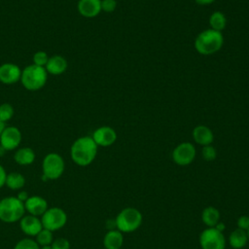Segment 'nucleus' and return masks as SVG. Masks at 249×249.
Masks as SVG:
<instances>
[{"label": "nucleus", "instance_id": "1", "mask_svg": "<svg viewBox=\"0 0 249 249\" xmlns=\"http://www.w3.org/2000/svg\"><path fill=\"white\" fill-rule=\"evenodd\" d=\"M97 149L98 146L91 136H81L72 143L70 156L77 165L88 166L95 160Z\"/></svg>", "mask_w": 249, "mask_h": 249}, {"label": "nucleus", "instance_id": "2", "mask_svg": "<svg viewBox=\"0 0 249 249\" xmlns=\"http://www.w3.org/2000/svg\"><path fill=\"white\" fill-rule=\"evenodd\" d=\"M224 44V36L222 32L211 28L205 29L197 34L195 39V49L202 55H210L219 52Z\"/></svg>", "mask_w": 249, "mask_h": 249}, {"label": "nucleus", "instance_id": "3", "mask_svg": "<svg viewBox=\"0 0 249 249\" xmlns=\"http://www.w3.org/2000/svg\"><path fill=\"white\" fill-rule=\"evenodd\" d=\"M48 80V72L45 67L29 64L21 70L20 83L27 89L36 91L45 87Z\"/></svg>", "mask_w": 249, "mask_h": 249}, {"label": "nucleus", "instance_id": "4", "mask_svg": "<svg viewBox=\"0 0 249 249\" xmlns=\"http://www.w3.org/2000/svg\"><path fill=\"white\" fill-rule=\"evenodd\" d=\"M115 221L116 228L121 232H132L142 225L143 215L135 207H125L118 213Z\"/></svg>", "mask_w": 249, "mask_h": 249}, {"label": "nucleus", "instance_id": "5", "mask_svg": "<svg viewBox=\"0 0 249 249\" xmlns=\"http://www.w3.org/2000/svg\"><path fill=\"white\" fill-rule=\"evenodd\" d=\"M24 203L17 196H6L0 199V221L16 223L24 216Z\"/></svg>", "mask_w": 249, "mask_h": 249}, {"label": "nucleus", "instance_id": "6", "mask_svg": "<svg viewBox=\"0 0 249 249\" xmlns=\"http://www.w3.org/2000/svg\"><path fill=\"white\" fill-rule=\"evenodd\" d=\"M65 162L63 158L57 153L47 154L42 161L43 178L47 180H56L64 172Z\"/></svg>", "mask_w": 249, "mask_h": 249}, {"label": "nucleus", "instance_id": "7", "mask_svg": "<svg viewBox=\"0 0 249 249\" xmlns=\"http://www.w3.org/2000/svg\"><path fill=\"white\" fill-rule=\"evenodd\" d=\"M44 229L55 231L62 229L67 223V214L60 207H49L41 216Z\"/></svg>", "mask_w": 249, "mask_h": 249}, {"label": "nucleus", "instance_id": "8", "mask_svg": "<svg viewBox=\"0 0 249 249\" xmlns=\"http://www.w3.org/2000/svg\"><path fill=\"white\" fill-rule=\"evenodd\" d=\"M226 243L224 233L215 228H206L199 234L201 249H225Z\"/></svg>", "mask_w": 249, "mask_h": 249}, {"label": "nucleus", "instance_id": "9", "mask_svg": "<svg viewBox=\"0 0 249 249\" xmlns=\"http://www.w3.org/2000/svg\"><path fill=\"white\" fill-rule=\"evenodd\" d=\"M196 155V150L191 142H182L178 144L172 151V160L180 166L191 164Z\"/></svg>", "mask_w": 249, "mask_h": 249}, {"label": "nucleus", "instance_id": "10", "mask_svg": "<svg viewBox=\"0 0 249 249\" xmlns=\"http://www.w3.org/2000/svg\"><path fill=\"white\" fill-rule=\"evenodd\" d=\"M21 139V132L17 126L6 125L0 135V145L6 151H13L19 146Z\"/></svg>", "mask_w": 249, "mask_h": 249}, {"label": "nucleus", "instance_id": "11", "mask_svg": "<svg viewBox=\"0 0 249 249\" xmlns=\"http://www.w3.org/2000/svg\"><path fill=\"white\" fill-rule=\"evenodd\" d=\"M91 137L98 147H109L116 142L117 132L113 127L103 125L97 127L93 131Z\"/></svg>", "mask_w": 249, "mask_h": 249}, {"label": "nucleus", "instance_id": "12", "mask_svg": "<svg viewBox=\"0 0 249 249\" xmlns=\"http://www.w3.org/2000/svg\"><path fill=\"white\" fill-rule=\"evenodd\" d=\"M21 69L18 65L6 62L0 65V82L4 85H14L20 81Z\"/></svg>", "mask_w": 249, "mask_h": 249}, {"label": "nucleus", "instance_id": "13", "mask_svg": "<svg viewBox=\"0 0 249 249\" xmlns=\"http://www.w3.org/2000/svg\"><path fill=\"white\" fill-rule=\"evenodd\" d=\"M19 228L21 231L27 236H36L39 231L43 229L41 219L33 215H24L19 220Z\"/></svg>", "mask_w": 249, "mask_h": 249}, {"label": "nucleus", "instance_id": "14", "mask_svg": "<svg viewBox=\"0 0 249 249\" xmlns=\"http://www.w3.org/2000/svg\"><path fill=\"white\" fill-rule=\"evenodd\" d=\"M24 208L28 214L41 217L49 208V205L48 201L44 197L40 196H31L24 202Z\"/></svg>", "mask_w": 249, "mask_h": 249}, {"label": "nucleus", "instance_id": "15", "mask_svg": "<svg viewBox=\"0 0 249 249\" xmlns=\"http://www.w3.org/2000/svg\"><path fill=\"white\" fill-rule=\"evenodd\" d=\"M78 12L85 18H94L101 12V0H79Z\"/></svg>", "mask_w": 249, "mask_h": 249}, {"label": "nucleus", "instance_id": "16", "mask_svg": "<svg viewBox=\"0 0 249 249\" xmlns=\"http://www.w3.org/2000/svg\"><path fill=\"white\" fill-rule=\"evenodd\" d=\"M193 139L200 146L211 145L214 141V133L212 129L204 124H198L193 129Z\"/></svg>", "mask_w": 249, "mask_h": 249}, {"label": "nucleus", "instance_id": "17", "mask_svg": "<svg viewBox=\"0 0 249 249\" xmlns=\"http://www.w3.org/2000/svg\"><path fill=\"white\" fill-rule=\"evenodd\" d=\"M68 67L67 60L64 56L55 54L49 57V60L45 66L48 74L58 76L63 74Z\"/></svg>", "mask_w": 249, "mask_h": 249}, {"label": "nucleus", "instance_id": "18", "mask_svg": "<svg viewBox=\"0 0 249 249\" xmlns=\"http://www.w3.org/2000/svg\"><path fill=\"white\" fill-rule=\"evenodd\" d=\"M124 244V234L119 230L107 231L103 237V246L105 249H121Z\"/></svg>", "mask_w": 249, "mask_h": 249}, {"label": "nucleus", "instance_id": "19", "mask_svg": "<svg viewBox=\"0 0 249 249\" xmlns=\"http://www.w3.org/2000/svg\"><path fill=\"white\" fill-rule=\"evenodd\" d=\"M35 152L29 147H22L16 151L14 155L15 161L19 165H30L35 160Z\"/></svg>", "mask_w": 249, "mask_h": 249}, {"label": "nucleus", "instance_id": "20", "mask_svg": "<svg viewBox=\"0 0 249 249\" xmlns=\"http://www.w3.org/2000/svg\"><path fill=\"white\" fill-rule=\"evenodd\" d=\"M220 211L214 206H207L201 212V221L206 228H214L220 222Z\"/></svg>", "mask_w": 249, "mask_h": 249}, {"label": "nucleus", "instance_id": "21", "mask_svg": "<svg viewBox=\"0 0 249 249\" xmlns=\"http://www.w3.org/2000/svg\"><path fill=\"white\" fill-rule=\"evenodd\" d=\"M248 242L247 232L243 230L236 228L233 230L229 236V243L233 249H242Z\"/></svg>", "mask_w": 249, "mask_h": 249}, {"label": "nucleus", "instance_id": "22", "mask_svg": "<svg viewBox=\"0 0 249 249\" xmlns=\"http://www.w3.org/2000/svg\"><path fill=\"white\" fill-rule=\"evenodd\" d=\"M5 185L13 191L20 190L25 185V177L19 172L12 171L7 174Z\"/></svg>", "mask_w": 249, "mask_h": 249}, {"label": "nucleus", "instance_id": "23", "mask_svg": "<svg viewBox=\"0 0 249 249\" xmlns=\"http://www.w3.org/2000/svg\"><path fill=\"white\" fill-rule=\"evenodd\" d=\"M208 22L211 29L222 32L227 26V18L222 12L215 11L210 15Z\"/></svg>", "mask_w": 249, "mask_h": 249}, {"label": "nucleus", "instance_id": "24", "mask_svg": "<svg viewBox=\"0 0 249 249\" xmlns=\"http://www.w3.org/2000/svg\"><path fill=\"white\" fill-rule=\"evenodd\" d=\"M35 241L38 243V245L40 247L46 246V245H51L52 242L53 241V231L43 228L39 231V233L35 236Z\"/></svg>", "mask_w": 249, "mask_h": 249}, {"label": "nucleus", "instance_id": "25", "mask_svg": "<svg viewBox=\"0 0 249 249\" xmlns=\"http://www.w3.org/2000/svg\"><path fill=\"white\" fill-rule=\"evenodd\" d=\"M15 114V109L10 103H2L0 105V121L5 124L9 122Z\"/></svg>", "mask_w": 249, "mask_h": 249}, {"label": "nucleus", "instance_id": "26", "mask_svg": "<svg viewBox=\"0 0 249 249\" xmlns=\"http://www.w3.org/2000/svg\"><path fill=\"white\" fill-rule=\"evenodd\" d=\"M13 249H41V248L34 239L30 237H26L18 240Z\"/></svg>", "mask_w": 249, "mask_h": 249}, {"label": "nucleus", "instance_id": "27", "mask_svg": "<svg viewBox=\"0 0 249 249\" xmlns=\"http://www.w3.org/2000/svg\"><path fill=\"white\" fill-rule=\"evenodd\" d=\"M201 157L206 161H212L217 158V151L212 144L203 146L201 149Z\"/></svg>", "mask_w": 249, "mask_h": 249}, {"label": "nucleus", "instance_id": "28", "mask_svg": "<svg viewBox=\"0 0 249 249\" xmlns=\"http://www.w3.org/2000/svg\"><path fill=\"white\" fill-rule=\"evenodd\" d=\"M49 55L46 52L44 51H38L33 54V64L41 67H45L48 60H49Z\"/></svg>", "mask_w": 249, "mask_h": 249}, {"label": "nucleus", "instance_id": "29", "mask_svg": "<svg viewBox=\"0 0 249 249\" xmlns=\"http://www.w3.org/2000/svg\"><path fill=\"white\" fill-rule=\"evenodd\" d=\"M51 249H70V242L64 237L55 238L51 244Z\"/></svg>", "mask_w": 249, "mask_h": 249}, {"label": "nucleus", "instance_id": "30", "mask_svg": "<svg viewBox=\"0 0 249 249\" xmlns=\"http://www.w3.org/2000/svg\"><path fill=\"white\" fill-rule=\"evenodd\" d=\"M117 8L116 0H101V11L105 13H113Z\"/></svg>", "mask_w": 249, "mask_h": 249}, {"label": "nucleus", "instance_id": "31", "mask_svg": "<svg viewBox=\"0 0 249 249\" xmlns=\"http://www.w3.org/2000/svg\"><path fill=\"white\" fill-rule=\"evenodd\" d=\"M236 228L246 231L249 229V216L248 215L239 216L236 221Z\"/></svg>", "mask_w": 249, "mask_h": 249}, {"label": "nucleus", "instance_id": "32", "mask_svg": "<svg viewBox=\"0 0 249 249\" xmlns=\"http://www.w3.org/2000/svg\"><path fill=\"white\" fill-rule=\"evenodd\" d=\"M7 172L4 168L3 165L0 164V189L3 188L5 186V183H6V177H7Z\"/></svg>", "mask_w": 249, "mask_h": 249}, {"label": "nucleus", "instance_id": "33", "mask_svg": "<svg viewBox=\"0 0 249 249\" xmlns=\"http://www.w3.org/2000/svg\"><path fill=\"white\" fill-rule=\"evenodd\" d=\"M17 197L20 200V201H22L23 203L26 201V199L29 197V196L27 195V193L26 192H24V191H22V192H20V193H18V195L17 196Z\"/></svg>", "mask_w": 249, "mask_h": 249}, {"label": "nucleus", "instance_id": "34", "mask_svg": "<svg viewBox=\"0 0 249 249\" xmlns=\"http://www.w3.org/2000/svg\"><path fill=\"white\" fill-rule=\"evenodd\" d=\"M216 0H195V2L197 4V5H200V6H207V5H210L212 3H214Z\"/></svg>", "mask_w": 249, "mask_h": 249}, {"label": "nucleus", "instance_id": "35", "mask_svg": "<svg viewBox=\"0 0 249 249\" xmlns=\"http://www.w3.org/2000/svg\"><path fill=\"white\" fill-rule=\"evenodd\" d=\"M215 229H217L218 231H225V229H226V226H225V224L223 223V222H219L215 227H214Z\"/></svg>", "mask_w": 249, "mask_h": 249}, {"label": "nucleus", "instance_id": "36", "mask_svg": "<svg viewBox=\"0 0 249 249\" xmlns=\"http://www.w3.org/2000/svg\"><path fill=\"white\" fill-rule=\"evenodd\" d=\"M5 127H6V124H5L4 122L0 121V135H1V133L3 132V130H4Z\"/></svg>", "mask_w": 249, "mask_h": 249}, {"label": "nucleus", "instance_id": "37", "mask_svg": "<svg viewBox=\"0 0 249 249\" xmlns=\"http://www.w3.org/2000/svg\"><path fill=\"white\" fill-rule=\"evenodd\" d=\"M5 153H6V150H5V149L0 145V157H2Z\"/></svg>", "mask_w": 249, "mask_h": 249}, {"label": "nucleus", "instance_id": "38", "mask_svg": "<svg viewBox=\"0 0 249 249\" xmlns=\"http://www.w3.org/2000/svg\"><path fill=\"white\" fill-rule=\"evenodd\" d=\"M41 249H51V245H46V246H42L40 247Z\"/></svg>", "mask_w": 249, "mask_h": 249}, {"label": "nucleus", "instance_id": "39", "mask_svg": "<svg viewBox=\"0 0 249 249\" xmlns=\"http://www.w3.org/2000/svg\"><path fill=\"white\" fill-rule=\"evenodd\" d=\"M246 232H247V237H248V241H249V229L246 231Z\"/></svg>", "mask_w": 249, "mask_h": 249}]
</instances>
